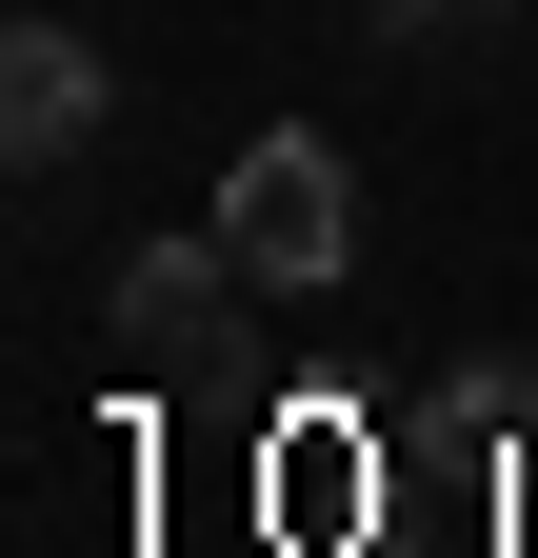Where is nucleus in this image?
I'll return each instance as SVG.
<instances>
[{"mask_svg": "<svg viewBox=\"0 0 538 558\" xmlns=\"http://www.w3.org/2000/svg\"><path fill=\"white\" fill-rule=\"evenodd\" d=\"M220 240H240V279H259V300H319V279H340L359 259V160H340V140H240V160H220Z\"/></svg>", "mask_w": 538, "mask_h": 558, "instance_id": "1", "label": "nucleus"}, {"mask_svg": "<svg viewBox=\"0 0 538 558\" xmlns=\"http://www.w3.org/2000/svg\"><path fill=\"white\" fill-rule=\"evenodd\" d=\"M240 300H259V279H240V240H220V220H199V240H120L100 339H120V379H199V360L240 339Z\"/></svg>", "mask_w": 538, "mask_h": 558, "instance_id": "2", "label": "nucleus"}, {"mask_svg": "<svg viewBox=\"0 0 538 558\" xmlns=\"http://www.w3.org/2000/svg\"><path fill=\"white\" fill-rule=\"evenodd\" d=\"M81 140H100V40H81V21H21V40H0V160L60 180Z\"/></svg>", "mask_w": 538, "mask_h": 558, "instance_id": "3", "label": "nucleus"}, {"mask_svg": "<svg viewBox=\"0 0 538 558\" xmlns=\"http://www.w3.org/2000/svg\"><path fill=\"white\" fill-rule=\"evenodd\" d=\"M499 21H518V0H359L379 60H458V40H499Z\"/></svg>", "mask_w": 538, "mask_h": 558, "instance_id": "4", "label": "nucleus"}]
</instances>
